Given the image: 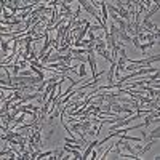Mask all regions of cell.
Listing matches in <instances>:
<instances>
[{
  "label": "cell",
  "instance_id": "cell-6",
  "mask_svg": "<svg viewBox=\"0 0 160 160\" xmlns=\"http://www.w3.org/2000/svg\"><path fill=\"white\" fill-rule=\"evenodd\" d=\"M11 18H13V13L5 7H2V19H11Z\"/></svg>",
  "mask_w": 160,
  "mask_h": 160
},
{
  "label": "cell",
  "instance_id": "cell-1",
  "mask_svg": "<svg viewBox=\"0 0 160 160\" xmlns=\"http://www.w3.org/2000/svg\"><path fill=\"white\" fill-rule=\"evenodd\" d=\"M78 5L80 7H82L83 10H87L88 13H90V15H93V16H95L96 19H98V22H99V28L106 32V37H109V32H108V28H106V24L102 22V19H101V16H99V11L95 8V7H93L91 5V2H87V0H80V2H78Z\"/></svg>",
  "mask_w": 160,
  "mask_h": 160
},
{
  "label": "cell",
  "instance_id": "cell-2",
  "mask_svg": "<svg viewBox=\"0 0 160 160\" xmlns=\"http://www.w3.org/2000/svg\"><path fill=\"white\" fill-rule=\"evenodd\" d=\"M95 53H96V55H101L102 58H106L108 61H111V62H112V59H111V53H109V50H108V45H106V42H104V40H102L101 37H98V40H96Z\"/></svg>",
  "mask_w": 160,
  "mask_h": 160
},
{
  "label": "cell",
  "instance_id": "cell-5",
  "mask_svg": "<svg viewBox=\"0 0 160 160\" xmlns=\"http://www.w3.org/2000/svg\"><path fill=\"white\" fill-rule=\"evenodd\" d=\"M158 136H160V130H158V125H157V128H155V130H152V131H151L149 135L146 136L142 141H144V142H151V141H155V139H158Z\"/></svg>",
  "mask_w": 160,
  "mask_h": 160
},
{
  "label": "cell",
  "instance_id": "cell-3",
  "mask_svg": "<svg viewBox=\"0 0 160 160\" xmlns=\"http://www.w3.org/2000/svg\"><path fill=\"white\" fill-rule=\"evenodd\" d=\"M88 62L91 66V72H93V77H98L99 74H96V59H95V50H90L88 51Z\"/></svg>",
  "mask_w": 160,
  "mask_h": 160
},
{
  "label": "cell",
  "instance_id": "cell-4",
  "mask_svg": "<svg viewBox=\"0 0 160 160\" xmlns=\"http://www.w3.org/2000/svg\"><path fill=\"white\" fill-rule=\"evenodd\" d=\"M10 48H11V42H8V40H2V61L10 56Z\"/></svg>",
  "mask_w": 160,
  "mask_h": 160
}]
</instances>
